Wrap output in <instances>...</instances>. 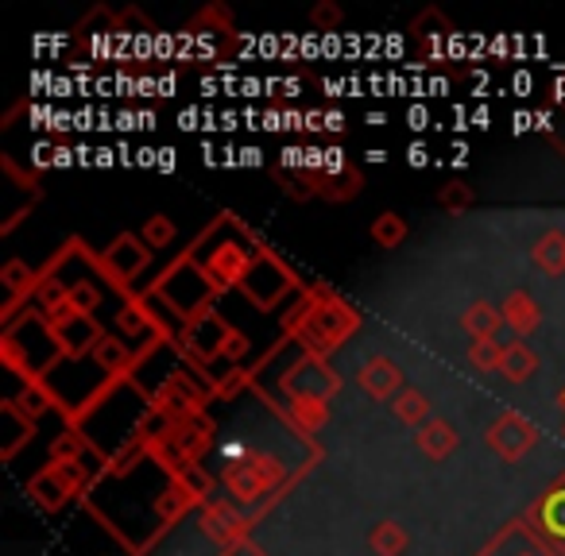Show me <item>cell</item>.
Wrapping results in <instances>:
<instances>
[{"mask_svg":"<svg viewBox=\"0 0 565 556\" xmlns=\"http://www.w3.org/2000/svg\"><path fill=\"white\" fill-rule=\"evenodd\" d=\"M357 310L349 302H341V298H334L326 287L317 290V298H306L302 310L291 317V333L314 355H326L329 348H337L349 333H357Z\"/></svg>","mask_w":565,"mask_h":556,"instance_id":"obj_1","label":"cell"},{"mask_svg":"<svg viewBox=\"0 0 565 556\" xmlns=\"http://www.w3.org/2000/svg\"><path fill=\"white\" fill-rule=\"evenodd\" d=\"M282 395L291 398H314V402H329V398L341 390V375H337L334 367H329L322 355L314 352H302L299 360L291 363V367L282 371V379H279Z\"/></svg>","mask_w":565,"mask_h":556,"instance_id":"obj_2","label":"cell"},{"mask_svg":"<svg viewBox=\"0 0 565 556\" xmlns=\"http://www.w3.org/2000/svg\"><path fill=\"white\" fill-rule=\"evenodd\" d=\"M294 287H299V282H294L291 270L267 252L256 255V263H252L249 275H244V282H240V290L249 294V302L256 305V310H272V305Z\"/></svg>","mask_w":565,"mask_h":556,"instance_id":"obj_3","label":"cell"},{"mask_svg":"<svg viewBox=\"0 0 565 556\" xmlns=\"http://www.w3.org/2000/svg\"><path fill=\"white\" fill-rule=\"evenodd\" d=\"M82 487H86V468H82V463L51 460L44 472L35 475L27 491H32V498L44 506V510H62V506L70 503V495H77Z\"/></svg>","mask_w":565,"mask_h":556,"instance_id":"obj_4","label":"cell"},{"mask_svg":"<svg viewBox=\"0 0 565 556\" xmlns=\"http://www.w3.org/2000/svg\"><path fill=\"white\" fill-rule=\"evenodd\" d=\"M534 440H539V430H534L522 413H504V418H496L489 430V448L500 456V460L515 463L527 456V448H534Z\"/></svg>","mask_w":565,"mask_h":556,"instance_id":"obj_5","label":"cell"},{"mask_svg":"<svg viewBox=\"0 0 565 556\" xmlns=\"http://www.w3.org/2000/svg\"><path fill=\"white\" fill-rule=\"evenodd\" d=\"M147 259H152V247H147L144 240L124 232V237H117L109 247H105L101 270L112 278V282H129V278H136L140 270L147 267Z\"/></svg>","mask_w":565,"mask_h":556,"instance_id":"obj_6","label":"cell"},{"mask_svg":"<svg viewBox=\"0 0 565 556\" xmlns=\"http://www.w3.org/2000/svg\"><path fill=\"white\" fill-rule=\"evenodd\" d=\"M357 383L360 390L369 398H376V402H395V395L402 390V371L399 363L387 360V355H372V360L357 371Z\"/></svg>","mask_w":565,"mask_h":556,"instance_id":"obj_7","label":"cell"},{"mask_svg":"<svg viewBox=\"0 0 565 556\" xmlns=\"http://www.w3.org/2000/svg\"><path fill=\"white\" fill-rule=\"evenodd\" d=\"M182 337H187V348L197 355V360H214V355L225 352V340H229L232 333H229V325L209 310V313H202V317L190 321Z\"/></svg>","mask_w":565,"mask_h":556,"instance_id":"obj_8","label":"cell"},{"mask_svg":"<svg viewBox=\"0 0 565 556\" xmlns=\"http://www.w3.org/2000/svg\"><path fill=\"white\" fill-rule=\"evenodd\" d=\"M202 530H206L221 548H232V545H240V541H249L244 537V533H249V522H244L240 515H232L229 506H206Z\"/></svg>","mask_w":565,"mask_h":556,"instance_id":"obj_9","label":"cell"},{"mask_svg":"<svg viewBox=\"0 0 565 556\" xmlns=\"http://www.w3.org/2000/svg\"><path fill=\"white\" fill-rule=\"evenodd\" d=\"M500 313H504V325L515 333V337H531L534 329H539L542 321V310L539 302H534L531 294H522V290H512V294L504 298V305H500Z\"/></svg>","mask_w":565,"mask_h":556,"instance_id":"obj_10","label":"cell"},{"mask_svg":"<svg viewBox=\"0 0 565 556\" xmlns=\"http://www.w3.org/2000/svg\"><path fill=\"white\" fill-rule=\"evenodd\" d=\"M461 329L469 333L472 340H500L504 313H500L492 302H472L469 310L461 313Z\"/></svg>","mask_w":565,"mask_h":556,"instance_id":"obj_11","label":"cell"},{"mask_svg":"<svg viewBox=\"0 0 565 556\" xmlns=\"http://www.w3.org/2000/svg\"><path fill=\"white\" fill-rule=\"evenodd\" d=\"M414 437H419L422 456H430V460H449L454 448H457V430L449 422H442V418L426 422L419 433H414Z\"/></svg>","mask_w":565,"mask_h":556,"instance_id":"obj_12","label":"cell"},{"mask_svg":"<svg viewBox=\"0 0 565 556\" xmlns=\"http://www.w3.org/2000/svg\"><path fill=\"white\" fill-rule=\"evenodd\" d=\"M0 422H4V440H0V456H4V460H12V456H16V448L24 445L27 437H32L35 418H27V413L20 410L16 402H4V410H0Z\"/></svg>","mask_w":565,"mask_h":556,"instance_id":"obj_13","label":"cell"},{"mask_svg":"<svg viewBox=\"0 0 565 556\" xmlns=\"http://www.w3.org/2000/svg\"><path fill=\"white\" fill-rule=\"evenodd\" d=\"M539 371V355L531 352V348L522 345V340H512V345L504 348V363H500V375H504L507 383H527Z\"/></svg>","mask_w":565,"mask_h":556,"instance_id":"obj_14","label":"cell"},{"mask_svg":"<svg viewBox=\"0 0 565 556\" xmlns=\"http://www.w3.org/2000/svg\"><path fill=\"white\" fill-rule=\"evenodd\" d=\"M94 363H97V371H105V375H129V371L136 367L132 348L117 337H105L101 345L94 348Z\"/></svg>","mask_w":565,"mask_h":556,"instance_id":"obj_15","label":"cell"},{"mask_svg":"<svg viewBox=\"0 0 565 556\" xmlns=\"http://www.w3.org/2000/svg\"><path fill=\"white\" fill-rule=\"evenodd\" d=\"M392 413L399 418L402 425H411V430H422L430 422V398L414 387H402L392 402Z\"/></svg>","mask_w":565,"mask_h":556,"instance_id":"obj_16","label":"cell"},{"mask_svg":"<svg viewBox=\"0 0 565 556\" xmlns=\"http://www.w3.org/2000/svg\"><path fill=\"white\" fill-rule=\"evenodd\" d=\"M287 422L299 433H317L329 422V406L314 402V398H294V402H287Z\"/></svg>","mask_w":565,"mask_h":556,"instance_id":"obj_17","label":"cell"},{"mask_svg":"<svg viewBox=\"0 0 565 556\" xmlns=\"http://www.w3.org/2000/svg\"><path fill=\"white\" fill-rule=\"evenodd\" d=\"M317 197H326V202H352V197L360 194V182L364 178L357 174V170H341V174H317Z\"/></svg>","mask_w":565,"mask_h":556,"instance_id":"obj_18","label":"cell"},{"mask_svg":"<svg viewBox=\"0 0 565 556\" xmlns=\"http://www.w3.org/2000/svg\"><path fill=\"white\" fill-rule=\"evenodd\" d=\"M369 237L376 247H384V252H392V247H399L402 240H407V220L399 217V213H380L376 220H372Z\"/></svg>","mask_w":565,"mask_h":556,"instance_id":"obj_19","label":"cell"},{"mask_svg":"<svg viewBox=\"0 0 565 556\" xmlns=\"http://www.w3.org/2000/svg\"><path fill=\"white\" fill-rule=\"evenodd\" d=\"M531 255L546 275H562L565 270V237L562 232H546V237H539V244H534Z\"/></svg>","mask_w":565,"mask_h":556,"instance_id":"obj_20","label":"cell"},{"mask_svg":"<svg viewBox=\"0 0 565 556\" xmlns=\"http://www.w3.org/2000/svg\"><path fill=\"white\" fill-rule=\"evenodd\" d=\"M369 545L376 556H402L407 553V533H402L399 522H380L376 530L369 533Z\"/></svg>","mask_w":565,"mask_h":556,"instance_id":"obj_21","label":"cell"},{"mask_svg":"<svg viewBox=\"0 0 565 556\" xmlns=\"http://www.w3.org/2000/svg\"><path fill=\"white\" fill-rule=\"evenodd\" d=\"M534 518L546 525V533H554L557 541H565V487L550 491V495L542 498L539 510H534Z\"/></svg>","mask_w":565,"mask_h":556,"instance_id":"obj_22","label":"cell"},{"mask_svg":"<svg viewBox=\"0 0 565 556\" xmlns=\"http://www.w3.org/2000/svg\"><path fill=\"white\" fill-rule=\"evenodd\" d=\"M0 282H4L9 298L16 302L20 294H32V287H35V270L27 267V263L12 259V263H4V270H0Z\"/></svg>","mask_w":565,"mask_h":556,"instance_id":"obj_23","label":"cell"},{"mask_svg":"<svg viewBox=\"0 0 565 556\" xmlns=\"http://www.w3.org/2000/svg\"><path fill=\"white\" fill-rule=\"evenodd\" d=\"M504 348L500 340H472L469 348V363L477 371H500V363H504Z\"/></svg>","mask_w":565,"mask_h":556,"instance_id":"obj_24","label":"cell"},{"mask_svg":"<svg viewBox=\"0 0 565 556\" xmlns=\"http://www.w3.org/2000/svg\"><path fill=\"white\" fill-rule=\"evenodd\" d=\"M472 202H477V194H472V185H465V182L446 185V190L437 194V205H442L446 213H465Z\"/></svg>","mask_w":565,"mask_h":556,"instance_id":"obj_25","label":"cell"},{"mask_svg":"<svg viewBox=\"0 0 565 556\" xmlns=\"http://www.w3.org/2000/svg\"><path fill=\"white\" fill-rule=\"evenodd\" d=\"M171 240H175V220L164 217V213H155V217L144 225V244L147 247H167Z\"/></svg>","mask_w":565,"mask_h":556,"instance_id":"obj_26","label":"cell"},{"mask_svg":"<svg viewBox=\"0 0 565 556\" xmlns=\"http://www.w3.org/2000/svg\"><path fill=\"white\" fill-rule=\"evenodd\" d=\"M97 302H101V294L94 290V282H74L70 287V310L82 313V317H94Z\"/></svg>","mask_w":565,"mask_h":556,"instance_id":"obj_27","label":"cell"},{"mask_svg":"<svg viewBox=\"0 0 565 556\" xmlns=\"http://www.w3.org/2000/svg\"><path fill=\"white\" fill-rule=\"evenodd\" d=\"M341 9H337V4H329V0H326V4H317V9L314 12H310V24H314L317 27V32H337V27H341Z\"/></svg>","mask_w":565,"mask_h":556,"instance_id":"obj_28","label":"cell"},{"mask_svg":"<svg viewBox=\"0 0 565 556\" xmlns=\"http://www.w3.org/2000/svg\"><path fill=\"white\" fill-rule=\"evenodd\" d=\"M51 452H55V460H59V463H77V452H82V437H77L74 430L62 433V437L55 440Z\"/></svg>","mask_w":565,"mask_h":556,"instance_id":"obj_29","label":"cell"},{"mask_svg":"<svg viewBox=\"0 0 565 556\" xmlns=\"http://www.w3.org/2000/svg\"><path fill=\"white\" fill-rule=\"evenodd\" d=\"M244 383H249V371H232L229 379H225V383H217V395H221V398H232L240 387H244Z\"/></svg>","mask_w":565,"mask_h":556,"instance_id":"obj_30","label":"cell"},{"mask_svg":"<svg viewBox=\"0 0 565 556\" xmlns=\"http://www.w3.org/2000/svg\"><path fill=\"white\" fill-rule=\"evenodd\" d=\"M244 352H249V340L240 337V333H232V337L225 340V352L221 355H225V360H240Z\"/></svg>","mask_w":565,"mask_h":556,"instance_id":"obj_31","label":"cell"},{"mask_svg":"<svg viewBox=\"0 0 565 556\" xmlns=\"http://www.w3.org/2000/svg\"><path fill=\"white\" fill-rule=\"evenodd\" d=\"M341 170H349V162H345V152H341V147H326V174H341Z\"/></svg>","mask_w":565,"mask_h":556,"instance_id":"obj_32","label":"cell"},{"mask_svg":"<svg viewBox=\"0 0 565 556\" xmlns=\"http://www.w3.org/2000/svg\"><path fill=\"white\" fill-rule=\"evenodd\" d=\"M221 556H267L264 548H256L252 541H240V545H232V548H225Z\"/></svg>","mask_w":565,"mask_h":556,"instance_id":"obj_33","label":"cell"},{"mask_svg":"<svg viewBox=\"0 0 565 556\" xmlns=\"http://www.w3.org/2000/svg\"><path fill=\"white\" fill-rule=\"evenodd\" d=\"M407 162H411V167H426V162H430L426 144H411V152H407Z\"/></svg>","mask_w":565,"mask_h":556,"instance_id":"obj_34","label":"cell"},{"mask_svg":"<svg viewBox=\"0 0 565 556\" xmlns=\"http://www.w3.org/2000/svg\"><path fill=\"white\" fill-rule=\"evenodd\" d=\"M407 120H411V128H414V132H422V128L430 124V112L422 109V105H414V109L407 112Z\"/></svg>","mask_w":565,"mask_h":556,"instance_id":"obj_35","label":"cell"},{"mask_svg":"<svg viewBox=\"0 0 565 556\" xmlns=\"http://www.w3.org/2000/svg\"><path fill=\"white\" fill-rule=\"evenodd\" d=\"M512 124H515V135H522V132H531V128H534V117H531V112H515Z\"/></svg>","mask_w":565,"mask_h":556,"instance_id":"obj_36","label":"cell"},{"mask_svg":"<svg viewBox=\"0 0 565 556\" xmlns=\"http://www.w3.org/2000/svg\"><path fill=\"white\" fill-rule=\"evenodd\" d=\"M240 162H244V167H260V162H264V152H260V147H244V152H240Z\"/></svg>","mask_w":565,"mask_h":556,"instance_id":"obj_37","label":"cell"},{"mask_svg":"<svg viewBox=\"0 0 565 556\" xmlns=\"http://www.w3.org/2000/svg\"><path fill=\"white\" fill-rule=\"evenodd\" d=\"M155 167L164 170V174H171V170H175V152H171V147H164V152H159V162H155Z\"/></svg>","mask_w":565,"mask_h":556,"instance_id":"obj_38","label":"cell"},{"mask_svg":"<svg viewBox=\"0 0 565 556\" xmlns=\"http://www.w3.org/2000/svg\"><path fill=\"white\" fill-rule=\"evenodd\" d=\"M326 132H345V117H341V112H326Z\"/></svg>","mask_w":565,"mask_h":556,"instance_id":"obj_39","label":"cell"},{"mask_svg":"<svg viewBox=\"0 0 565 556\" xmlns=\"http://www.w3.org/2000/svg\"><path fill=\"white\" fill-rule=\"evenodd\" d=\"M550 120H554V117H550V112H539V117H534V128H542V132H550V128H554V124H550Z\"/></svg>","mask_w":565,"mask_h":556,"instance_id":"obj_40","label":"cell"},{"mask_svg":"<svg viewBox=\"0 0 565 556\" xmlns=\"http://www.w3.org/2000/svg\"><path fill=\"white\" fill-rule=\"evenodd\" d=\"M515 89H519V93H531V74H519V77H515Z\"/></svg>","mask_w":565,"mask_h":556,"instance_id":"obj_41","label":"cell"},{"mask_svg":"<svg viewBox=\"0 0 565 556\" xmlns=\"http://www.w3.org/2000/svg\"><path fill=\"white\" fill-rule=\"evenodd\" d=\"M364 159H369V162H387V152H380V147H376V152H369Z\"/></svg>","mask_w":565,"mask_h":556,"instance_id":"obj_42","label":"cell"},{"mask_svg":"<svg viewBox=\"0 0 565 556\" xmlns=\"http://www.w3.org/2000/svg\"><path fill=\"white\" fill-rule=\"evenodd\" d=\"M55 162H59V167H67V162H70V152H67V147H59V152H55Z\"/></svg>","mask_w":565,"mask_h":556,"instance_id":"obj_43","label":"cell"},{"mask_svg":"<svg viewBox=\"0 0 565 556\" xmlns=\"http://www.w3.org/2000/svg\"><path fill=\"white\" fill-rule=\"evenodd\" d=\"M472 120H477V124L484 128V124H489V109H477V112H472Z\"/></svg>","mask_w":565,"mask_h":556,"instance_id":"obj_44","label":"cell"},{"mask_svg":"<svg viewBox=\"0 0 565 556\" xmlns=\"http://www.w3.org/2000/svg\"><path fill=\"white\" fill-rule=\"evenodd\" d=\"M554 101H565V77H562V82L554 85Z\"/></svg>","mask_w":565,"mask_h":556,"instance_id":"obj_45","label":"cell"},{"mask_svg":"<svg viewBox=\"0 0 565 556\" xmlns=\"http://www.w3.org/2000/svg\"><path fill=\"white\" fill-rule=\"evenodd\" d=\"M97 162H101V167H109V162H112V152H105V147H101V152H97Z\"/></svg>","mask_w":565,"mask_h":556,"instance_id":"obj_46","label":"cell"},{"mask_svg":"<svg viewBox=\"0 0 565 556\" xmlns=\"http://www.w3.org/2000/svg\"><path fill=\"white\" fill-rule=\"evenodd\" d=\"M562 402H565V395H562Z\"/></svg>","mask_w":565,"mask_h":556,"instance_id":"obj_47","label":"cell"}]
</instances>
